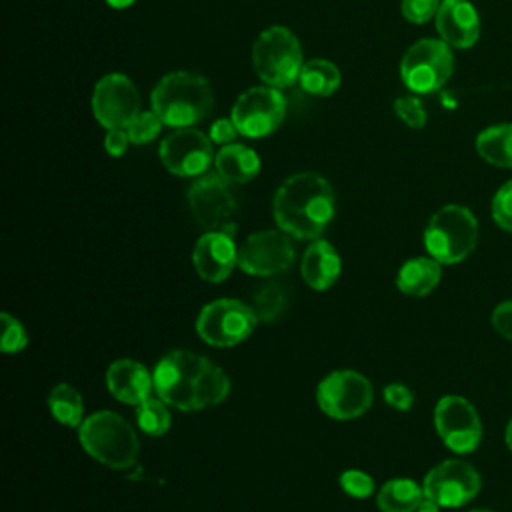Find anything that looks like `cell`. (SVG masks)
Masks as SVG:
<instances>
[{"label":"cell","instance_id":"9a60e30c","mask_svg":"<svg viewBox=\"0 0 512 512\" xmlns=\"http://www.w3.org/2000/svg\"><path fill=\"white\" fill-rule=\"evenodd\" d=\"M158 156L170 174L192 178L206 174L214 160V150L208 134L196 128H176L160 142Z\"/></svg>","mask_w":512,"mask_h":512},{"label":"cell","instance_id":"d4e9b609","mask_svg":"<svg viewBox=\"0 0 512 512\" xmlns=\"http://www.w3.org/2000/svg\"><path fill=\"white\" fill-rule=\"evenodd\" d=\"M340 70L336 68V64H332L330 60L324 58H314L304 62L300 76H298V84L304 92L312 94V96H330L338 90L340 86Z\"/></svg>","mask_w":512,"mask_h":512},{"label":"cell","instance_id":"b9f144b4","mask_svg":"<svg viewBox=\"0 0 512 512\" xmlns=\"http://www.w3.org/2000/svg\"><path fill=\"white\" fill-rule=\"evenodd\" d=\"M470 512H492V510H484V508H480V510H470Z\"/></svg>","mask_w":512,"mask_h":512},{"label":"cell","instance_id":"f546056e","mask_svg":"<svg viewBox=\"0 0 512 512\" xmlns=\"http://www.w3.org/2000/svg\"><path fill=\"white\" fill-rule=\"evenodd\" d=\"M2 352L12 354V352H20L22 348H26L28 344V334L26 328L22 326L20 320H16L12 314L2 312Z\"/></svg>","mask_w":512,"mask_h":512},{"label":"cell","instance_id":"4316f807","mask_svg":"<svg viewBox=\"0 0 512 512\" xmlns=\"http://www.w3.org/2000/svg\"><path fill=\"white\" fill-rule=\"evenodd\" d=\"M250 306L260 322H274L286 312L288 292L280 282L268 280L252 292Z\"/></svg>","mask_w":512,"mask_h":512},{"label":"cell","instance_id":"ba28073f","mask_svg":"<svg viewBox=\"0 0 512 512\" xmlns=\"http://www.w3.org/2000/svg\"><path fill=\"white\" fill-rule=\"evenodd\" d=\"M250 304L236 298H218L206 304L196 318L198 336L216 348H230L246 340L256 328Z\"/></svg>","mask_w":512,"mask_h":512},{"label":"cell","instance_id":"603a6c76","mask_svg":"<svg viewBox=\"0 0 512 512\" xmlns=\"http://www.w3.org/2000/svg\"><path fill=\"white\" fill-rule=\"evenodd\" d=\"M424 500V488L410 478L388 480L376 498L382 512H416Z\"/></svg>","mask_w":512,"mask_h":512},{"label":"cell","instance_id":"f35d334b","mask_svg":"<svg viewBox=\"0 0 512 512\" xmlns=\"http://www.w3.org/2000/svg\"><path fill=\"white\" fill-rule=\"evenodd\" d=\"M438 510H440V506H438L434 500H430V498L424 496V500H422V504L418 506L416 512H438Z\"/></svg>","mask_w":512,"mask_h":512},{"label":"cell","instance_id":"ac0fdd59","mask_svg":"<svg viewBox=\"0 0 512 512\" xmlns=\"http://www.w3.org/2000/svg\"><path fill=\"white\" fill-rule=\"evenodd\" d=\"M434 20L440 40L450 48H470L480 36V18L468 0H442Z\"/></svg>","mask_w":512,"mask_h":512},{"label":"cell","instance_id":"74e56055","mask_svg":"<svg viewBox=\"0 0 512 512\" xmlns=\"http://www.w3.org/2000/svg\"><path fill=\"white\" fill-rule=\"evenodd\" d=\"M130 144V136L126 132V128H112V130H106V136H104V148L110 156H122L126 152Z\"/></svg>","mask_w":512,"mask_h":512},{"label":"cell","instance_id":"e575fe53","mask_svg":"<svg viewBox=\"0 0 512 512\" xmlns=\"http://www.w3.org/2000/svg\"><path fill=\"white\" fill-rule=\"evenodd\" d=\"M384 400L388 406H392L394 410H400V412L410 410L414 404L412 390L400 382H392L384 388Z\"/></svg>","mask_w":512,"mask_h":512},{"label":"cell","instance_id":"ffe728a7","mask_svg":"<svg viewBox=\"0 0 512 512\" xmlns=\"http://www.w3.org/2000/svg\"><path fill=\"white\" fill-rule=\"evenodd\" d=\"M340 270H342L340 254L328 240L316 238L304 250L302 262H300V274L310 288L314 290L330 288L338 280Z\"/></svg>","mask_w":512,"mask_h":512},{"label":"cell","instance_id":"ab89813d","mask_svg":"<svg viewBox=\"0 0 512 512\" xmlns=\"http://www.w3.org/2000/svg\"><path fill=\"white\" fill-rule=\"evenodd\" d=\"M136 0H106V4L110 6V8H116V10H122V8H128V6H132Z\"/></svg>","mask_w":512,"mask_h":512},{"label":"cell","instance_id":"d590c367","mask_svg":"<svg viewBox=\"0 0 512 512\" xmlns=\"http://www.w3.org/2000/svg\"><path fill=\"white\" fill-rule=\"evenodd\" d=\"M492 326L502 338L512 340V300H506L494 308Z\"/></svg>","mask_w":512,"mask_h":512},{"label":"cell","instance_id":"f1b7e54d","mask_svg":"<svg viewBox=\"0 0 512 512\" xmlns=\"http://www.w3.org/2000/svg\"><path fill=\"white\" fill-rule=\"evenodd\" d=\"M162 126H164V122L150 108V110H140L136 114V118L126 126V132H128L132 144H146V142H152L158 136Z\"/></svg>","mask_w":512,"mask_h":512},{"label":"cell","instance_id":"484cf974","mask_svg":"<svg viewBox=\"0 0 512 512\" xmlns=\"http://www.w3.org/2000/svg\"><path fill=\"white\" fill-rule=\"evenodd\" d=\"M48 408L52 416L70 428H80L84 416V402L80 392L70 384H56L48 394Z\"/></svg>","mask_w":512,"mask_h":512},{"label":"cell","instance_id":"30bf717a","mask_svg":"<svg viewBox=\"0 0 512 512\" xmlns=\"http://www.w3.org/2000/svg\"><path fill=\"white\" fill-rule=\"evenodd\" d=\"M286 116V98L280 88L252 86L244 90L230 112L238 134L248 138H262L272 134Z\"/></svg>","mask_w":512,"mask_h":512},{"label":"cell","instance_id":"52a82bcc","mask_svg":"<svg viewBox=\"0 0 512 512\" xmlns=\"http://www.w3.org/2000/svg\"><path fill=\"white\" fill-rule=\"evenodd\" d=\"M454 70V56L444 40L422 38L414 42L400 60V76L414 94L440 90Z\"/></svg>","mask_w":512,"mask_h":512},{"label":"cell","instance_id":"6da1fadb","mask_svg":"<svg viewBox=\"0 0 512 512\" xmlns=\"http://www.w3.org/2000/svg\"><path fill=\"white\" fill-rule=\"evenodd\" d=\"M154 392L168 406L196 412L220 404L230 392L226 372L202 354L172 350L154 366Z\"/></svg>","mask_w":512,"mask_h":512},{"label":"cell","instance_id":"e0dca14e","mask_svg":"<svg viewBox=\"0 0 512 512\" xmlns=\"http://www.w3.org/2000/svg\"><path fill=\"white\" fill-rule=\"evenodd\" d=\"M192 264L198 276L206 282L218 284L226 280L234 266H238V248L234 234L224 230H208L202 234L192 250Z\"/></svg>","mask_w":512,"mask_h":512},{"label":"cell","instance_id":"83f0119b","mask_svg":"<svg viewBox=\"0 0 512 512\" xmlns=\"http://www.w3.org/2000/svg\"><path fill=\"white\" fill-rule=\"evenodd\" d=\"M136 422L142 432L150 436H162L168 432L172 416L168 404L160 398H148L136 406Z\"/></svg>","mask_w":512,"mask_h":512},{"label":"cell","instance_id":"2e32d148","mask_svg":"<svg viewBox=\"0 0 512 512\" xmlns=\"http://www.w3.org/2000/svg\"><path fill=\"white\" fill-rule=\"evenodd\" d=\"M480 474L472 464L450 458L436 464L424 478V496L440 508H458L470 502L480 490Z\"/></svg>","mask_w":512,"mask_h":512},{"label":"cell","instance_id":"4dcf8cb0","mask_svg":"<svg viewBox=\"0 0 512 512\" xmlns=\"http://www.w3.org/2000/svg\"><path fill=\"white\" fill-rule=\"evenodd\" d=\"M394 114L414 130L424 128L426 124V110L422 106V100L416 96H400L394 100Z\"/></svg>","mask_w":512,"mask_h":512},{"label":"cell","instance_id":"d6986e66","mask_svg":"<svg viewBox=\"0 0 512 512\" xmlns=\"http://www.w3.org/2000/svg\"><path fill=\"white\" fill-rule=\"evenodd\" d=\"M106 386L116 400L138 406L150 398L154 376L138 360L118 358L106 370Z\"/></svg>","mask_w":512,"mask_h":512},{"label":"cell","instance_id":"8992f818","mask_svg":"<svg viewBox=\"0 0 512 512\" xmlns=\"http://www.w3.org/2000/svg\"><path fill=\"white\" fill-rule=\"evenodd\" d=\"M252 64L266 86H292L304 66L300 40L286 26H270L260 32L252 46Z\"/></svg>","mask_w":512,"mask_h":512},{"label":"cell","instance_id":"60d3db41","mask_svg":"<svg viewBox=\"0 0 512 512\" xmlns=\"http://www.w3.org/2000/svg\"><path fill=\"white\" fill-rule=\"evenodd\" d=\"M504 438H506V446L512 450V420L508 422V426H506V434H504Z\"/></svg>","mask_w":512,"mask_h":512},{"label":"cell","instance_id":"5b68a950","mask_svg":"<svg viewBox=\"0 0 512 512\" xmlns=\"http://www.w3.org/2000/svg\"><path fill=\"white\" fill-rule=\"evenodd\" d=\"M476 216L460 204H446L436 210L424 230V246L440 264L462 262L476 246Z\"/></svg>","mask_w":512,"mask_h":512},{"label":"cell","instance_id":"7402d4cb","mask_svg":"<svg viewBox=\"0 0 512 512\" xmlns=\"http://www.w3.org/2000/svg\"><path fill=\"white\" fill-rule=\"evenodd\" d=\"M442 276L440 262L432 256H418L410 258L402 264V268L396 274V286L406 296H426L430 294Z\"/></svg>","mask_w":512,"mask_h":512},{"label":"cell","instance_id":"7c38bea8","mask_svg":"<svg viewBox=\"0 0 512 512\" xmlns=\"http://www.w3.org/2000/svg\"><path fill=\"white\" fill-rule=\"evenodd\" d=\"M294 242L284 230H260L238 248V266L246 274L268 278L288 270L294 262Z\"/></svg>","mask_w":512,"mask_h":512},{"label":"cell","instance_id":"1f68e13d","mask_svg":"<svg viewBox=\"0 0 512 512\" xmlns=\"http://www.w3.org/2000/svg\"><path fill=\"white\" fill-rule=\"evenodd\" d=\"M492 218L494 222L506 230L512 232V180L502 184L498 192L492 198Z\"/></svg>","mask_w":512,"mask_h":512},{"label":"cell","instance_id":"8d00e7d4","mask_svg":"<svg viewBox=\"0 0 512 512\" xmlns=\"http://www.w3.org/2000/svg\"><path fill=\"white\" fill-rule=\"evenodd\" d=\"M236 134H238V128H236V124L232 122V118H218V120L212 122L208 136H210V140H212L214 144L226 146V144H232V142H234Z\"/></svg>","mask_w":512,"mask_h":512},{"label":"cell","instance_id":"5bb4252c","mask_svg":"<svg viewBox=\"0 0 512 512\" xmlns=\"http://www.w3.org/2000/svg\"><path fill=\"white\" fill-rule=\"evenodd\" d=\"M434 426L442 442L456 454L478 448L482 440V422L476 408L462 396H442L434 408Z\"/></svg>","mask_w":512,"mask_h":512},{"label":"cell","instance_id":"8fae6325","mask_svg":"<svg viewBox=\"0 0 512 512\" xmlns=\"http://www.w3.org/2000/svg\"><path fill=\"white\" fill-rule=\"evenodd\" d=\"M188 208L194 220L206 230H224L234 234L236 198L230 184L218 174H202L188 188Z\"/></svg>","mask_w":512,"mask_h":512},{"label":"cell","instance_id":"cb8c5ba5","mask_svg":"<svg viewBox=\"0 0 512 512\" xmlns=\"http://www.w3.org/2000/svg\"><path fill=\"white\" fill-rule=\"evenodd\" d=\"M478 154L494 166L512 168V124H496L476 138Z\"/></svg>","mask_w":512,"mask_h":512},{"label":"cell","instance_id":"4fadbf2b","mask_svg":"<svg viewBox=\"0 0 512 512\" xmlns=\"http://www.w3.org/2000/svg\"><path fill=\"white\" fill-rule=\"evenodd\" d=\"M90 104L100 126L106 130L126 128L140 112V94L126 74L112 72L96 82Z\"/></svg>","mask_w":512,"mask_h":512},{"label":"cell","instance_id":"3957f363","mask_svg":"<svg viewBox=\"0 0 512 512\" xmlns=\"http://www.w3.org/2000/svg\"><path fill=\"white\" fill-rule=\"evenodd\" d=\"M150 104L166 126L190 128L212 110L214 94L204 76L178 70L158 80Z\"/></svg>","mask_w":512,"mask_h":512},{"label":"cell","instance_id":"d6a6232c","mask_svg":"<svg viewBox=\"0 0 512 512\" xmlns=\"http://www.w3.org/2000/svg\"><path fill=\"white\" fill-rule=\"evenodd\" d=\"M340 486L352 498H366L374 490V480L366 472L352 468L340 474Z\"/></svg>","mask_w":512,"mask_h":512},{"label":"cell","instance_id":"277c9868","mask_svg":"<svg viewBox=\"0 0 512 512\" xmlns=\"http://www.w3.org/2000/svg\"><path fill=\"white\" fill-rule=\"evenodd\" d=\"M78 440L94 460L114 470H130L140 454L134 428L112 410H100L84 418Z\"/></svg>","mask_w":512,"mask_h":512},{"label":"cell","instance_id":"7a4b0ae2","mask_svg":"<svg viewBox=\"0 0 512 512\" xmlns=\"http://www.w3.org/2000/svg\"><path fill=\"white\" fill-rule=\"evenodd\" d=\"M272 214L278 228L292 238L316 240L334 216V190L316 172L292 174L278 186Z\"/></svg>","mask_w":512,"mask_h":512},{"label":"cell","instance_id":"9c48e42d","mask_svg":"<svg viewBox=\"0 0 512 512\" xmlns=\"http://www.w3.org/2000/svg\"><path fill=\"white\" fill-rule=\"evenodd\" d=\"M374 392L366 376L356 370L330 372L316 388V402L324 414L336 420L362 416L372 404Z\"/></svg>","mask_w":512,"mask_h":512},{"label":"cell","instance_id":"836d02e7","mask_svg":"<svg viewBox=\"0 0 512 512\" xmlns=\"http://www.w3.org/2000/svg\"><path fill=\"white\" fill-rule=\"evenodd\" d=\"M440 0H400L402 16L412 24H424L436 16Z\"/></svg>","mask_w":512,"mask_h":512},{"label":"cell","instance_id":"44dd1931","mask_svg":"<svg viewBox=\"0 0 512 512\" xmlns=\"http://www.w3.org/2000/svg\"><path fill=\"white\" fill-rule=\"evenodd\" d=\"M214 164L216 174L228 184H246L260 172V156L256 150L236 142L222 146L214 156Z\"/></svg>","mask_w":512,"mask_h":512}]
</instances>
